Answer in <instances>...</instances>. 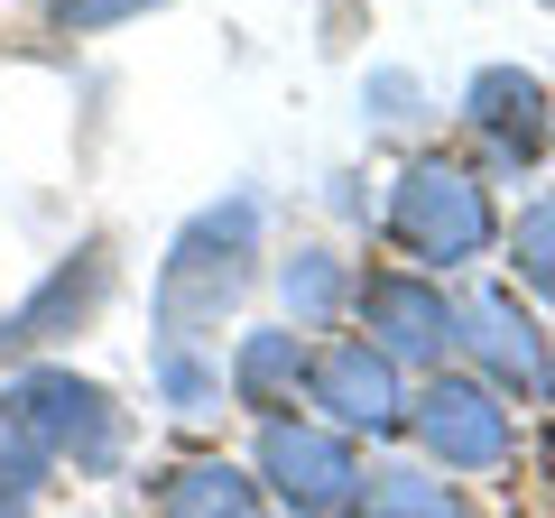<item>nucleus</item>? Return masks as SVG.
I'll list each match as a JSON object with an SVG mask.
<instances>
[{"label": "nucleus", "instance_id": "f257e3e1", "mask_svg": "<svg viewBox=\"0 0 555 518\" xmlns=\"http://www.w3.org/2000/svg\"><path fill=\"white\" fill-rule=\"evenodd\" d=\"M259 232H269V204H259L250 185H232L222 204H204V213L167 241L158 287H149V297H158V342L222 334V315H232V306L250 297V279H259Z\"/></svg>", "mask_w": 555, "mask_h": 518}, {"label": "nucleus", "instance_id": "f03ea898", "mask_svg": "<svg viewBox=\"0 0 555 518\" xmlns=\"http://www.w3.org/2000/svg\"><path fill=\"white\" fill-rule=\"evenodd\" d=\"M0 436L47 454L75 481H112L130 463V407L102 379L65 371V361H20V371L0 379Z\"/></svg>", "mask_w": 555, "mask_h": 518}, {"label": "nucleus", "instance_id": "7ed1b4c3", "mask_svg": "<svg viewBox=\"0 0 555 518\" xmlns=\"http://www.w3.org/2000/svg\"><path fill=\"white\" fill-rule=\"evenodd\" d=\"M379 232H389V250L408 259V269H426V279H454V269H473V259L500 250L491 177H481V167H463V158H444V148H416V158L389 177Z\"/></svg>", "mask_w": 555, "mask_h": 518}, {"label": "nucleus", "instance_id": "20e7f679", "mask_svg": "<svg viewBox=\"0 0 555 518\" xmlns=\"http://www.w3.org/2000/svg\"><path fill=\"white\" fill-rule=\"evenodd\" d=\"M408 436L416 454L436 463V472L454 481H500L518 463V407L500 399L481 371H463V361H444V371H426L408 389Z\"/></svg>", "mask_w": 555, "mask_h": 518}, {"label": "nucleus", "instance_id": "39448f33", "mask_svg": "<svg viewBox=\"0 0 555 518\" xmlns=\"http://www.w3.org/2000/svg\"><path fill=\"white\" fill-rule=\"evenodd\" d=\"M250 472L259 491H269L278 518H361V481H371V463H361L352 436H334L324 417H269L250 444Z\"/></svg>", "mask_w": 555, "mask_h": 518}, {"label": "nucleus", "instance_id": "423d86ee", "mask_svg": "<svg viewBox=\"0 0 555 518\" xmlns=\"http://www.w3.org/2000/svg\"><path fill=\"white\" fill-rule=\"evenodd\" d=\"M454 361L481 371L509 407H546L555 399V342H546V324L518 306V287H473V297H454Z\"/></svg>", "mask_w": 555, "mask_h": 518}, {"label": "nucleus", "instance_id": "0eeeda50", "mask_svg": "<svg viewBox=\"0 0 555 518\" xmlns=\"http://www.w3.org/2000/svg\"><path fill=\"white\" fill-rule=\"evenodd\" d=\"M352 334H371L408 379H426L454 361V297H444V279H426L408 259H379L352 279Z\"/></svg>", "mask_w": 555, "mask_h": 518}, {"label": "nucleus", "instance_id": "6e6552de", "mask_svg": "<svg viewBox=\"0 0 555 518\" xmlns=\"http://www.w3.org/2000/svg\"><path fill=\"white\" fill-rule=\"evenodd\" d=\"M408 389L416 379L398 371L371 334H324L315 361H306V407H315L334 436H352V444L398 436V426H408Z\"/></svg>", "mask_w": 555, "mask_h": 518}, {"label": "nucleus", "instance_id": "1a4fd4ad", "mask_svg": "<svg viewBox=\"0 0 555 518\" xmlns=\"http://www.w3.org/2000/svg\"><path fill=\"white\" fill-rule=\"evenodd\" d=\"M112 279H120V259H112V241H102V232H83L75 250H65L56 269H47V279L28 287V297L10 306V315H0V361H10V371H20V361L56 352L65 334H83V324H93L102 306H112Z\"/></svg>", "mask_w": 555, "mask_h": 518}, {"label": "nucleus", "instance_id": "9d476101", "mask_svg": "<svg viewBox=\"0 0 555 518\" xmlns=\"http://www.w3.org/2000/svg\"><path fill=\"white\" fill-rule=\"evenodd\" d=\"M463 140L481 148V177H528L537 158H546L555 120H546V83L528 75V65H481L473 83H463Z\"/></svg>", "mask_w": 555, "mask_h": 518}, {"label": "nucleus", "instance_id": "9b49d317", "mask_svg": "<svg viewBox=\"0 0 555 518\" xmlns=\"http://www.w3.org/2000/svg\"><path fill=\"white\" fill-rule=\"evenodd\" d=\"M306 361H315V334H297V324H241L232 352H222V399L241 407V417H297L306 407Z\"/></svg>", "mask_w": 555, "mask_h": 518}, {"label": "nucleus", "instance_id": "f8f14e48", "mask_svg": "<svg viewBox=\"0 0 555 518\" xmlns=\"http://www.w3.org/2000/svg\"><path fill=\"white\" fill-rule=\"evenodd\" d=\"M149 518H269V491L232 454H177L149 472Z\"/></svg>", "mask_w": 555, "mask_h": 518}, {"label": "nucleus", "instance_id": "ddd939ff", "mask_svg": "<svg viewBox=\"0 0 555 518\" xmlns=\"http://www.w3.org/2000/svg\"><path fill=\"white\" fill-rule=\"evenodd\" d=\"M352 259L343 250H324V241H306V250H287L278 259V306H287V324L297 334H334L343 315H352Z\"/></svg>", "mask_w": 555, "mask_h": 518}, {"label": "nucleus", "instance_id": "4468645a", "mask_svg": "<svg viewBox=\"0 0 555 518\" xmlns=\"http://www.w3.org/2000/svg\"><path fill=\"white\" fill-rule=\"evenodd\" d=\"M361 518H481L473 491L436 463H371L361 481Z\"/></svg>", "mask_w": 555, "mask_h": 518}, {"label": "nucleus", "instance_id": "2eb2a0df", "mask_svg": "<svg viewBox=\"0 0 555 518\" xmlns=\"http://www.w3.org/2000/svg\"><path fill=\"white\" fill-rule=\"evenodd\" d=\"M149 399H158V417H177V426H204V417H222V352H204V342H158L149 352Z\"/></svg>", "mask_w": 555, "mask_h": 518}, {"label": "nucleus", "instance_id": "dca6fc26", "mask_svg": "<svg viewBox=\"0 0 555 518\" xmlns=\"http://www.w3.org/2000/svg\"><path fill=\"white\" fill-rule=\"evenodd\" d=\"M500 250H509V269L555 306V195L518 204V222H500Z\"/></svg>", "mask_w": 555, "mask_h": 518}, {"label": "nucleus", "instance_id": "f3484780", "mask_svg": "<svg viewBox=\"0 0 555 518\" xmlns=\"http://www.w3.org/2000/svg\"><path fill=\"white\" fill-rule=\"evenodd\" d=\"M47 481H56V463L0 436V518H38L47 509Z\"/></svg>", "mask_w": 555, "mask_h": 518}, {"label": "nucleus", "instance_id": "a211bd4d", "mask_svg": "<svg viewBox=\"0 0 555 518\" xmlns=\"http://www.w3.org/2000/svg\"><path fill=\"white\" fill-rule=\"evenodd\" d=\"M158 0H47V28L56 38H102V28H130V20H149Z\"/></svg>", "mask_w": 555, "mask_h": 518}, {"label": "nucleus", "instance_id": "6ab92c4d", "mask_svg": "<svg viewBox=\"0 0 555 518\" xmlns=\"http://www.w3.org/2000/svg\"><path fill=\"white\" fill-rule=\"evenodd\" d=\"M361 102H371V120H416L426 83H416V75H398V65H379V75L361 83Z\"/></svg>", "mask_w": 555, "mask_h": 518}, {"label": "nucleus", "instance_id": "aec40b11", "mask_svg": "<svg viewBox=\"0 0 555 518\" xmlns=\"http://www.w3.org/2000/svg\"><path fill=\"white\" fill-rule=\"evenodd\" d=\"M83 518H130V509H83Z\"/></svg>", "mask_w": 555, "mask_h": 518}, {"label": "nucleus", "instance_id": "412c9836", "mask_svg": "<svg viewBox=\"0 0 555 518\" xmlns=\"http://www.w3.org/2000/svg\"><path fill=\"white\" fill-rule=\"evenodd\" d=\"M269 518H278V509H269Z\"/></svg>", "mask_w": 555, "mask_h": 518}]
</instances>
